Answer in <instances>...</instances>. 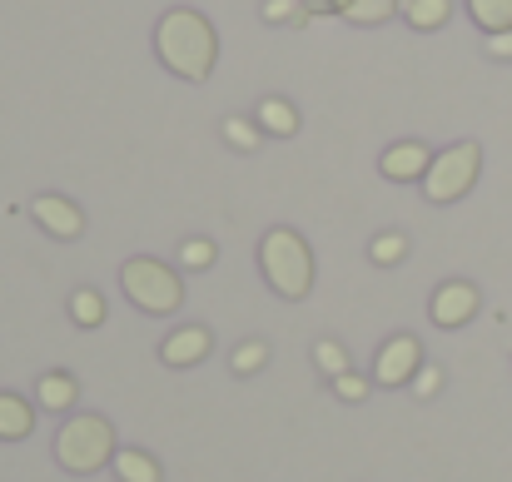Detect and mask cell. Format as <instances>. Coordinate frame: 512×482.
Here are the masks:
<instances>
[{"instance_id": "cell-18", "label": "cell", "mask_w": 512, "mask_h": 482, "mask_svg": "<svg viewBox=\"0 0 512 482\" xmlns=\"http://www.w3.org/2000/svg\"><path fill=\"white\" fill-rule=\"evenodd\" d=\"M224 140H229L234 150L254 155V150H259V140H264V130H259L254 120H244V115H229V120H224Z\"/></svg>"}, {"instance_id": "cell-27", "label": "cell", "mask_w": 512, "mask_h": 482, "mask_svg": "<svg viewBox=\"0 0 512 482\" xmlns=\"http://www.w3.org/2000/svg\"><path fill=\"white\" fill-rule=\"evenodd\" d=\"M483 50H488L493 60H512V30H503V35H483Z\"/></svg>"}, {"instance_id": "cell-16", "label": "cell", "mask_w": 512, "mask_h": 482, "mask_svg": "<svg viewBox=\"0 0 512 482\" xmlns=\"http://www.w3.org/2000/svg\"><path fill=\"white\" fill-rule=\"evenodd\" d=\"M468 15L483 35H503L512 30V0H468Z\"/></svg>"}, {"instance_id": "cell-14", "label": "cell", "mask_w": 512, "mask_h": 482, "mask_svg": "<svg viewBox=\"0 0 512 482\" xmlns=\"http://www.w3.org/2000/svg\"><path fill=\"white\" fill-rule=\"evenodd\" d=\"M110 468H115L120 482H165V468H160L150 453H140V448H120Z\"/></svg>"}, {"instance_id": "cell-9", "label": "cell", "mask_w": 512, "mask_h": 482, "mask_svg": "<svg viewBox=\"0 0 512 482\" xmlns=\"http://www.w3.org/2000/svg\"><path fill=\"white\" fill-rule=\"evenodd\" d=\"M428 164H433V150L423 140H398V145H388L378 155V174L393 179V184H408V179H423Z\"/></svg>"}, {"instance_id": "cell-4", "label": "cell", "mask_w": 512, "mask_h": 482, "mask_svg": "<svg viewBox=\"0 0 512 482\" xmlns=\"http://www.w3.org/2000/svg\"><path fill=\"white\" fill-rule=\"evenodd\" d=\"M120 289L150 319H170L184 304V279L174 274L165 259H150V254H135V259L120 264Z\"/></svg>"}, {"instance_id": "cell-10", "label": "cell", "mask_w": 512, "mask_h": 482, "mask_svg": "<svg viewBox=\"0 0 512 482\" xmlns=\"http://www.w3.org/2000/svg\"><path fill=\"white\" fill-rule=\"evenodd\" d=\"M209 348H214V333H209V328H179V333H170V338L160 343V358H165L170 368H194V363L209 358Z\"/></svg>"}, {"instance_id": "cell-8", "label": "cell", "mask_w": 512, "mask_h": 482, "mask_svg": "<svg viewBox=\"0 0 512 482\" xmlns=\"http://www.w3.org/2000/svg\"><path fill=\"white\" fill-rule=\"evenodd\" d=\"M30 214H35V224H40L50 239H60V244H70V239L85 234V209H80L75 199H65V194H35V199H30Z\"/></svg>"}, {"instance_id": "cell-24", "label": "cell", "mask_w": 512, "mask_h": 482, "mask_svg": "<svg viewBox=\"0 0 512 482\" xmlns=\"http://www.w3.org/2000/svg\"><path fill=\"white\" fill-rule=\"evenodd\" d=\"M334 393H339L343 403H363V398H368V378H363V373H353V368H348V373H343V378H334Z\"/></svg>"}, {"instance_id": "cell-13", "label": "cell", "mask_w": 512, "mask_h": 482, "mask_svg": "<svg viewBox=\"0 0 512 482\" xmlns=\"http://www.w3.org/2000/svg\"><path fill=\"white\" fill-rule=\"evenodd\" d=\"M35 433V408L15 393H0V443H20Z\"/></svg>"}, {"instance_id": "cell-19", "label": "cell", "mask_w": 512, "mask_h": 482, "mask_svg": "<svg viewBox=\"0 0 512 482\" xmlns=\"http://www.w3.org/2000/svg\"><path fill=\"white\" fill-rule=\"evenodd\" d=\"M393 10H398V0H353L343 10V20H353V25H383V20H393Z\"/></svg>"}, {"instance_id": "cell-25", "label": "cell", "mask_w": 512, "mask_h": 482, "mask_svg": "<svg viewBox=\"0 0 512 482\" xmlns=\"http://www.w3.org/2000/svg\"><path fill=\"white\" fill-rule=\"evenodd\" d=\"M438 388H443V368L423 363V368H418V378H413V393H418V398H433Z\"/></svg>"}, {"instance_id": "cell-22", "label": "cell", "mask_w": 512, "mask_h": 482, "mask_svg": "<svg viewBox=\"0 0 512 482\" xmlns=\"http://www.w3.org/2000/svg\"><path fill=\"white\" fill-rule=\"evenodd\" d=\"M269 363V343H259V338H249V343H239L234 348V358H229V368L244 378V373H259Z\"/></svg>"}, {"instance_id": "cell-2", "label": "cell", "mask_w": 512, "mask_h": 482, "mask_svg": "<svg viewBox=\"0 0 512 482\" xmlns=\"http://www.w3.org/2000/svg\"><path fill=\"white\" fill-rule=\"evenodd\" d=\"M259 274L284 304H304L314 294V249L299 229L279 224L259 239Z\"/></svg>"}, {"instance_id": "cell-23", "label": "cell", "mask_w": 512, "mask_h": 482, "mask_svg": "<svg viewBox=\"0 0 512 482\" xmlns=\"http://www.w3.org/2000/svg\"><path fill=\"white\" fill-rule=\"evenodd\" d=\"M214 259H219V244L214 239H184L179 244V264L184 269H209Z\"/></svg>"}, {"instance_id": "cell-26", "label": "cell", "mask_w": 512, "mask_h": 482, "mask_svg": "<svg viewBox=\"0 0 512 482\" xmlns=\"http://www.w3.org/2000/svg\"><path fill=\"white\" fill-rule=\"evenodd\" d=\"M269 25H279V20H299V0H264V10H259Z\"/></svg>"}, {"instance_id": "cell-20", "label": "cell", "mask_w": 512, "mask_h": 482, "mask_svg": "<svg viewBox=\"0 0 512 482\" xmlns=\"http://www.w3.org/2000/svg\"><path fill=\"white\" fill-rule=\"evenodd\" d=\"M314 363H319V373H324L329 383L348 373V353H343V343H334V338H319V343H314Z\"/></svg>"}, {"instance_id": "cell-1", "label": "cell", "mask_w": 512, "mask_h": 482, "mask_svg": "<svg viewBox=\"0 0 512 482\" xmlns=\"http://www.w3.org/2000/svg\"><path fill=\"white\" fill-rule=\"evenodd\" d=\"M155 55H160V65H165L170 75L189 80V85H199V80L214 75L219 35H214V25H209L199 10L174 5V10L160 15V25H155Z\"/></svg>"}, {"instance_id": "cell-5", "label": "cell", "mask_w": 512, "mask_h": 482, "mask_svg": "<svg viewBox=\"0 0 512 482\" xmlns=\"http://www.w3.org/2000/svg\"><path fill=\"white\" fill-rule=\"evenodd\" d=\"M478 174H483V145L478 140H458L443 155H433L428 174H423V194L433 204H458L463 194H473Z\"/></svg>"}, {"instance_id": "cell-21", "label": "cell", "mask_w": 512, "mask_h": 482, "mask_svg": "<svg viewBox=\"0 0 512 482\" xmlns=\"http://www.w3.org/2000/svg\"><path fill=\"white\" fill-rule=\"evenodd\" d=\"M368 254H373V264H378V269H388V264H398V259L408 254V234L388 229V234H378V239L368 244Z\"/></svg>"}, {"instance_id": "cell-11", "label": "cell", "mask_w": 512, "mask_h": 482, "mask_svg": "<svg viewBox=\"0 0 512 482\" xmlns=\"http://www.w3.org/2000/svg\"><path fill=\"white\" fill-rule=\"evenodd\" d=\"M254 125H259L264 135L289 140V135H299V110H294L284 95H264V100H259V110H254Z\"/></svg>"}, {"instance_id": "cell-12", "label": "cell", "mask_w": 512, "mask_h": 482, "mask_svg": "<svg viewBox=\"0 0 512 482\" xmlns=\"http://www.w3.org/2000/svg\"><path fill=\"white\" fill-rule=\"evenodd\" d=\"M75 398H80V383H75L70 373H40V383H35V403H40L45 413H70Z\"/></svg>"}, {"instance_id": "cell-17", "label": "cell", "mask_w": 512, "mask_h": 482, "mask_svg": "<svg viewBox=\"0 0 512 482\" xmlns=\"http://www.w3.org/2000/svg\"><path fill=\"white\" fill-rule=\"evenodd\" d=\"M70 319L80 323V328H100V323H105L100 289H75V294H70Z\"/></svg>"}, {"instance_id": "cell-6", "label": "cell", "mask_w": 512, "mask_h": 482, "mask_svg": "<svg viewBox=\"0 0 512 482\" xmlns=\"http://www.w3.org/2000/svg\"><path fill=\"white\" fill-rule=\"evenodd\" d=\"M418 368H423V343H418L413 333H393V338L378 348V358H373V383H383V388H408V383L418 378Z\"/></svg>"}, {"instance_id": "cell-7", "label": "cell", "mask_w": 512, "mask_h": 482, "mask_svg": "<svg viewBox=\"0 0 512 482\" xmlns=\"http://www.w3.org/2000/svg\"><path fill=\"white\" fill-rule=\"evenodd\" d=\"M478 309H483V294H478L468 279H448V284L433 289L428 319L438 323V328H463V323L478 319Z\"/></svg>"}, {"instance_id": "cell-3", "label": "cell", "mask_w": 512, "mask_h": 482, "mask_svg": "<svg viewBox=\"0 0 512 482\" xmlns=\"http://www.w3.org/2000/svg\"><path fill=\"white\" fill-rule=\"evenodd\" d=\"M115 453H120V448H115V428H110L100 413H75V418H65L60 433H55V463H60L70 478H90V473L110 468Z\"/></svg>"}, {"instance_id": "cell-15", "label": "cell", "mask_w": 512, "mask_h": 482, "mask_svg": "<svg viewBox=\"0 0 512 482\" xmlns=\"http://www.w3.org/2000/svg\"><path fill=\"white\" fill-rule=\"evenodd\" d=\"M453 15V0H403V20L413 30H443Z\"/></svg>"}]
</instances>
